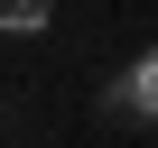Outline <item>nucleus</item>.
Segmentation results:
<instances>
[{"instance_id": "nucleus-1", "label": "nucleus", "mask_w": 158, "mask_h": 148, "mask_svg": "<svg viewBox=\"0 0 158 148\" xmlns=\"http://www.w3.org/2000/svg\"><path fill=\"white\" fill-rule=\"evenodd\" d=\"M56 19V0H0V37H37Z\"/></svg>"}, {"instance_id": "nucleus-2", "label": "nucleus", "mask_w": 158, "mask_h": 148, "mask_svg": "<svg viewBox=\"0 0 158 148\" xmlns=\"http://www.w3.org/2000/svg\"><path fill=\"white\" fill-rule=\"evenodd\" d=\"M0 130H10V111H0Z\"/></svg>"}]
</instances>
